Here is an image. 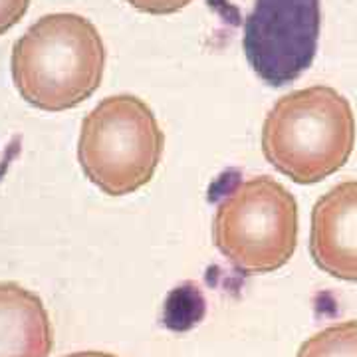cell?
I'll return each instance as SVG.
<instances>
[{
	"instance_id": "cell-2",
	"label": "cell",
	"mask_w": 357,
	"mask_h": 357,
	"mask_svg": "<svg viewBox=\"0 0 357 357\" xmlns=\"http://www.w3.org/2000/svg\"><path fill=\"white\" fill-rule=\"evenodd\" d=\"M356 147L349 102L328 86L298 89L270 109L262 128V153L284 177L314 185L347 163Z\"/></svg>"
},
{
	"instance_id": "cell-10",
	"label": "cell",
	"mask_w": 357,
	"mask_h": 357,
	"mask_svg": "<svg viewBox=\"0 0 357 357\" xmlns=\"http://www.w3.org/2000/svg\"><path fill=\"white\" fill-rule=\"evenodd\" d=\"M133 8H137L145 14H173L183 10L185 6H189L192 0H128Z\"/></svg>"
},
{
	"instance_id": "cell-8",
	"label": "cell",
	"mask_w": 357,
	"mask_h": 357,
	"mask_svg": "<svg viewBox=\"0 0 357 357\" xmlns=\"http://www.w3.org/2000/svg\"><path fill=\"white\" fill-rule=\"evenodd\" d=\"M296 357H357V319L319 330L300 345Z\"/></svg>"
},
{
	"instance_id": "cell-4",
	"label": "cell",
	"mask_w": 357,
	"mask_h": 357,
	"mask_svg": "<svg viewBox=\"0 0 357 357\" xmlns=\"http://www.w3.org/2000/svg\"><path fill=\"white\" fill-rule=\"evenodd\" d=\"M213 238L230 266L246 276L276 272L298 246V203L272 177L244 178L218 203Z\"/></svg>"
},
{
	"instance_id": "cell-6",
	"label": "cell",
	"mask_w": 357,
	"mask_h": 357,
	"mask_svg": "<svg viewBox=\"0 0 357 357\" xmlns=\"http://www.w3.org/2000/svg\"><path fill=\"white\" fill-rule=\"evenodd\" d=\"M310 255L337 280L357 282V181H345L312 211Z\"/></svg>"
},
{
	"instance_id": "cell-1",
	"label": "cell",
	"mask_w": 357,
	"mask_h": 357,
	"mask_svg": "<svg viewBox=\"0 0 357 357\" xmlns=\"http://www.w3.org/2000/svg\"><path fill=\"white\" fill-rule=\"evenodd\" d=\"M10 68L14 86L30 105L42 112H66L100 88L105 46L88 18L48 14L16 40Z\"/></svg>"
},
{
	"instance_id": "cell-11",
	"label": "cell",
	"mask_w": 357,
	"mask_h": 357,
	"mask_svg": "<svg viewBox=\"0 0 357 357\" xmlns=\"http://www.w3.org/2000/svg\"><path fill=\"white\" fill-rule=\"evenodd\" d=\"M66 357H117L114 354H107V351H76V354H70Z\"/></svg>"
},
{
	"instance_id": "cell-9",
	"label": "cell",
	"mask_w": 357,
	"mask_h": 357,
	"mask_svg": "<svg viewBox=\"0 0 357 357\" xmlns=\"http://www.w3.org/2000/svg\"><path fill=\"white\" fill-rule=\"evenodd\" d=\"M30 0H0V34L8 32L28 13Z\"/></svg>"
},
{
	"instance_id": "cell-3",
	"label": "cell",
	"mask_w": 357,
	"mask_h": 357,
	"mask_svg": "<svg viewBox=\"0 0 357 357\" xmlns=\"http://www.w3.org/2000/svg\"><path fill=\"white\" fill-rule=\"evenodd\" d=\"M163 149L165 135L151 107L121 93L105 98L84 119L77 161L100 191L126 197L153 178Z\"/></svg>"
},
{
	"instance_id": "cell-7",
	"label": "cell",
	"mask_w": 357,
	"mask_h": 357,
	"mask_svg": "<svg viewBox=\"0 0 357 357\" xmlns=\"http://www.w3.org/2000/svg\"><path fill=\"white\" fill-rule=\"evenodd\" d=\"M54 328L38 294L0 282V357H50Z\"/></svg>"
},
{
	"instance_id": "cell-5",
	"label": "cell",
	"mask_w": 357,
	"mask_h": 357,
	"mask_svg": "<svg viewBox=\"0 0 357 357\" xmlns=\"http://www.w3.org/2000/svg\"><path fill=\"white\" fill-rule=\"evenodd\" d=\"M319 24V0H256L243 38L256 76L272 88L298 79L316 58Z\"/></svg>"
}]
</instances>
